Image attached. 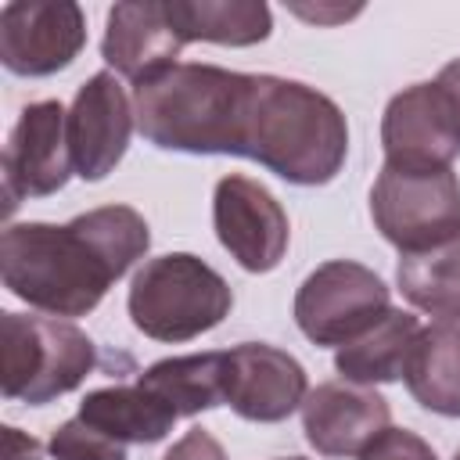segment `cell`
Masks as SVG:
<instances>
[{"label": "cell", "instance_id": "obj_16", "mask_svg": "<svg viewBox=\"0 0 460 460\" xmlns=\"http://www.w3.org/2000/svg\"><path fill=\"white\" fill-rule=\"evenodd\" d=\"M75 417H83L90 428L104 431L108 438H115L122 446H129V442H137V446L162 442L172 431V424L180 420V413L162 395L144 388L140 381L104 385V388L86 392Z\"/></svg>", "mask_w": 460, "mask_h": 460}, {"label": "cell", "instance_id": "obj_5", "mask_svg": "<svg viewBox=\"0 0 460 460\" xmlns=\"http://www.w3.org/2000/svg\"><path fill=\"white\" fill-rule=\"evenodd\" d=\"M4 334V399L43 406L75 392L97 367V345L61 316L0 313Z\"/></svg>", "mask_w": 460, "mask_h": 460}, {"label": "cell", "instance_id": "obj_2", "mask_svg": "<svg viewBox=\"0 0 460 460\" xmlns=\"http://www.w3.org/2000/svg\"><path fill=\"white\" fill-rule=\"evenodd\" d=\"M345 155L349 126L327 93L284 75H252L241 158L295 187H323L341 172Z\"/></svg>", "mask_w": 460, "mask_h": 460}, {"label": "cell", "instance_id": "obj_4", "mask_svg": "<svg viewBox=\"0 0 460 460\" xmlns=\"http://www.w3.org/2000/svg\"><path fill=\"white\" fill-rule=\"evenodd\" d=\"M230 284L198 255L169 252L147 259L129 284L126 309L133 327L155 341H190L230 316Z\"/></svg>", "mask_w": 460, "mask_h": 460}, {"label": "cell", "instance_id": "obj_1", "mask_svg": "<svg viewBox=\"0 0 460 460\" xmlns=\"http://www.w3.org/2000/svg\"><path fill=\"white\" fill-rule=\"evenodd\" d=\"M151 248L147 219L129 205H101L61 226L11 223L0 234L4 288L50 316H86Z\"/></svg>", "mask_w": 460, "mask_h": 460}, {"label": "cell", "instance_id": "obj_9", "mask_svg": "<svg viewBox=\"0 0 460 460\" xmlns=\"http://www.w3.org/2000/svg\"><path fill=\"white\" fill-rule=\"evenodd\" d=\"M86 47V18L72 0H11L0 7V61L14 75H54Z\"/></svg>", "mask_w": 460, "mask_h": 460}, {"label": "cell", "instance_id": "obj_23", "mask_svg": "<svg viewBox=\"0 0 460 460\" xmlns=\"http://www.w3.org/2000/svg\"><path fill=\"white\" fill-rule=\"evenodd\" d=\"M359 460H438L435 449L406 428H385L374 442H367V449L359 453Z\"/></svg>", "mask_w": 460, "mask_h": 460}, {"label": "cell", "instance_id": "obj_6", "mask_svg": "<svg viewBox=\"0 0 460 460\" xmlns=\"http://www.w3.org/2000/svg\"><path fill=\"white\" fill-rule=\"evenodd\" d=\"M370 216L399 255L435 248L460 234V180L453 165L406 169L385 162L370 187Z\"/></svg>", "mask_w": 460, "mask_h": 460}, {"label": "cell", "instance_id": "obj_20", "mask_svg": "<svg viewBox=\"0 0 460 460\" xmlns=\"http://www.w3.org/2000/svg\"><path fill=\"white\" fill-rule=\"evenodd\" d=\"M395 284L413 309L442 323H456L460 320V234H453L435 248L399 255Z\"/></svg>", "mask_w": 460, "mask_h": 460}, {"label": "cell", "instance_id": "obj_11", "mask_svg": "<svg viewBox=\"0 0 460 460\" xmlns=\"http://www.w3.org/2000/svg\"><path fill=\"white\" fill-rule=\"evenodd\" d=\"M72 172L75 165H72V147H68V111L61 108V101L25 104L4 147L7 212H14L22 198L58 194Z\"/></svg>", "mask_w": 460, "mask_h": 460}, {"label": "cell", "instance_id": "obj_19", "mask_svg": "<svg viewBox=\"0 0 460 460\" xmlns=\"http://www.w3.org/2000/svg\"><path fill=\"white\" fill-rule=\"evenodd\" d=\"M165 11L183 43L252 47L273 29V14L262 0H165Z\"/></svg>", "mask_w": 460, "mask_h": 460}, {"label": "cell", "instance_id": "obj_25", "mask_svg": "<svg viewBox=\"0 0 460 460\" xmlns=\"http://www.w3.org/2000/svg\"><path fill=\"white\" fill-rule=\"evenodd\" d=\"M0 438H4V460H43L40 438L25 435L22 428L4 424V428H0Z\"/></svg>", "mask_w": 460, "mask_h": 460}, {"label": "cell", "instance_id": "obj_10", "mask_svg": "<svg viewBox=\"0 0 460 460\" xmlns=\"http://www.w3.org/2000/svg\"><path fill=\"white\" fill-rule=\"evenodd\" d=\"M212 226L230 259L248 273H270L288 252V212L252 176L230 172L212 190Z\"/></svg>", "mask_w": 460, "mask_h": 460}, {"label": "cell", "instance_id": "obj_14", "mask_svg": "<svg viewBox=\"0 0 460 460\" xmlns=\"http://www.w3.org/2000/svg\"><path fill=\"white\" fill-rule=\"evenodd\" d=\"M388 420L392 406L370 385L323 381L302 402V431L320 456H359Z\"/></svg>", "mask_w": 460, "mask_h": 460}, {"label": "cell", "instance_id": "obj_15", "mask_svg": "<svg viewBox=\"0 0 460 460\" xmlns=\"http://www.w3.org/2000/svg\"><path fill=\"white\" fill-rule=\"evenodd\" d=\"M183 36L176 32L165 0H126L108 11L104 40H101V58L108 68L133 86H144L180 65Z\"/></svg>", "mask_w": 460, "mask_h": 460}, {"label": "cell", "instance_id": "obj_3", "mask_svg": "<svg viewBox=\"0 0 460 460\" xmlns=\"http://www.w3.org/2000/svg\"><path fill=\"white\" fill-rule=\"evenodd\" d=\"M252 75L183 61L133 86L137 129L147 144L183 155H237L244 137Z\"/></svg>", "mask_w": 460, "mask_h": 460}, {"label": "cell", "instance_id": "obj_21", "mask_svg": "<svg viewBox=\"0 0 460 460\" xmlns=\"http://www.w3.org/2000/svg\"><path fill=\"white\" fill-rule=\"evenodd\" d=\"M223 367L226 352H190V356H169L140 370V385L162 395L180 417H194L201 410H216L226 402L223 392Z\"/></svg>", "mask_w": 460, "mask_h": 460}, {"label": "cell", "instance_id": "obj_17", "mask_svg": "<svg viewBox=\"0 0 460 460\" xmlns=\"http://www.w3.org/2000/svg\"><path fill=\"white\" fill-rule=\"evenodd\" d=\"M402 381L410 395L442 417H460V323H428L417 331Z\"/></svg>", "mask_w": 460, "mask_h": 460}, {"label": "cell", "instance_id": "obj_26", "mask_svg": "<svg viewBox=\"0 0 460 460\" xmlns=\"http://www.w3.org/2000/svg\"><path fill=\"white\" fill-rule=\"evenodd\" d=\"M435 83H442V86L453 93L456 108H460V58H453L449 65H442V72H438V79H435Z\"/></svg>", "mask_w": 460, "mask_h": 460}, {"label": "cell", "instance_id": "obj_7", "mask_svg": "<svg viewBox=\"0 0 460 460\" xmlns=\"http://www.w3.org/2000/svg\"><path fill=\"white\" fill-rule=\"evenodd\" d=\"M388 284L363 262L331 259L295 291V323L313 345H345L388 313Z\"/></svg>", "mask_w": 460, "mask_h": 460}, {"label": "cell", "instance_id": "obj_27", "mask_svg": "<svg viewBox=\"0 0 460 460\" xmlns=\"http://www.w3.org/2000/svg\"><path fill=\"white\" fill-rule=\"evenodd\" d=\"M280 460H305V456H280Z\"/></svg>", "mask_w": 460, "mask_h": 460}, {"label": "cell", "instance_id": "obj_18", "mask_svg": "<svg viewBox=\"0 0 460 460\" xmlns=\"http://www.w3.org/2000/svg\"><path fill=\"white\" fill-rule=\"evenodd\" d=\"M420 331V320L406 309H388L377 323H370L363 334H356L352 341L338 345L334 352V370L341 374V381L352 385H388L402 377L406 367V352L413 345Z\"/></svg>", "mask_w": 460, "mask_h": 460}, {"label": "cell", "instance_id": "obj_12", "mask_svg": "<svg viewBox=\"0 0 460 460\" xmlns=\"http://www.w3.org/2000/svg\"><path fill=\"white\" fill-rule=\"evenodd\" d=\"M223 352H226V367H223L226 406L241 420L280 424L295 410H302L309 395V377L291 352L262 341H244Z\"/></svg>", "mask_w": 460, "mask_h": 460}, {"label": "cell", "instance_id": "obj_28", "mask_svg": "<svg viewBox=\"0 0 460 460\" xmlns=\"http://www.w3.org/2000/svg\"><path fill=\"white\" fill-rule=\"evenodd\" d=\"M453 460H460V453H456V456H453Z\"/></svg>", "mask_w": 460, "mask_h": 460}, {"label": "cell", "instance_id": "obj_8", "mask_svg": "<svg viewBox=\"0 0 460 460\" xmlns=\"http://www.w3.org/2000/svg\"><path fill=\"white\" fill-rule=\"evenodd\" d=\"M381 147L388 165L446 169L460 155V108L442 83L399 90L381 115Z\"/></svg>", "mask_w": 460, "mask_h": 460}, {"label": "cell", "instance_id": "obj_13", "mask_svg": "<svg viewBox=\"0 0 460 460\" xmlns=\"http://www.w3.org/2000/svg\"><path fill=\"white\" fill-rule=\"evenodd\" d=\"M137 126L133 104L115 72H93L68 108V147L75 176L86 183L104 180L126 155Z\"/></svg>", "mask_w": 460, "mask_h": 460}, {"label": "cell", "instance_id": "obj_22", "mask_svg": "<svg viewBox=\"0 0 460 460\" xmlns=\"http://www.w3.org/2000/svg\"><path fill=\"white\" fill-rule=\"evenodd\" d=\"M47 449H50L54 460H126V446L108 438L104 431L90 428L83 417L65 420L50 435Z\"/></svg>", "mask_w": 460, "mask_h": 460}, {"label": "cell", "instance_id": "obj_24", "mask_svg": "<svg viewBox=\"0 0 460 460\" xmlns=\"http://www.w3.org/2000/svg\"><path fill=\"white\" fill-rule=\"evenodd\" d=\"M162 460H226V453L205 428H190L183 438L172 442V449Z\"/></svg>", "mask_w": 460, "mask_h": 460}]
</instances>
